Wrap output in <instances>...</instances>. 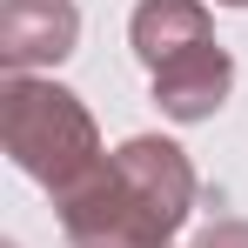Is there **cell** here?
I'll return each instance as SVG.
<instances>
[{
    "label": "cell",
    "mask_w": 248,
    "mask_h": 248,
    "mask_svg": "<svg viewBox=\"0 0 248 248\" xmlns=\"http://www.w3.org/2000/svg\"><path fill=\"white\" fill-rule=\"evenodd\" d=\"M54 208L67 248H168L195 208V161L161 134H134Z\"/></svg>",
    "instance_id": "cell-1"
},
{
    "label": "cell",
    "mask_w": 248,
    "mask_h": 248,
    "mask_svg": "<svg viewBox=\"0 0 248 248\" xmlns=\"http://www.w3.org/2000/svg\"><path fill=\"white\" fill-rule=\"evenodd\" d=\"M127 41H134V61L148 67L155 108L168 121H208L228 101L235 61L215 41V20L202 0H141L127 20Z\"/></svg>",
    "instance_id": "cell-2"
},
{
    "label": "cell",
    "mask_w": 248,
    "mask_h": 248,
    "mask_svg": "<svg viewBox=\"0 0 248 248\" xmlns=\"http://www.w3.org/2000/svg\"><path fill=\"white\" fill-rule=\"evenodd\" d=\"M0 141H7V161L27 181H41L54 202H67L108 161L87 101L61 81H41V74H14L0 87Z\"/></svg>",
    "instance_id": "cell-3"
},
{
    "label": "cell",
    "mask_w": 248,
    "mask_h": 248,
    "mask_svg": "<svg viewBox=\"0 0 248 248\" xmlns=\"http://www.w3.org/2000/svg\"><path fill=\"white\" fill-rule=\"evenodd\" d=\"M81 41V14L74 0H0V61L14 74L61 67Z\"/></svg>",
    "instance_id": "cell-4"
},
{
    "label": "cell",
    "mask_w": 248,
    "mask_h": 248,
    "mask_svg": "<svg viewBox=\"0 0 248 248\" xmlns=\"http://www.w3.org/2000/svg\"><path fill=\"white\" fill-rule=\"evenodd\" d=\"M195 248H248V221L221 215V221H208L202 235H195Z\"/></svg>",
    "instance_id": "cell-5"
},
{
    "label": "cell",
    "mask_w": 248,
    "mask_h": 248,
    "mask_svg": "<svg viewBox=\"0 0 248 248\" xmlns=\"http://www.w3.org/2000/svg\"><path fill=\"white\" fill-rule=\"evenodd\" d=\"M215 7H248V0H215Z\"/></svg>",
    "instance_id": "cell-6"
}]
</instances>
